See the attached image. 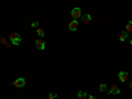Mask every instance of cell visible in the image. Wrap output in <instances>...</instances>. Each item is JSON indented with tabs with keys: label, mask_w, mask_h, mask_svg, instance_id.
<instances>
[{
	"label": "cell",
	"mask_w": 132,
	"mask_h": 99,
	"mask_svg": "<svg viewBox=\"0 0 132 99\" xmlns=\"http://www.w3.org/2000/svg\"><path fill=\"white\" fill-rule=\"evenodd\" d=\"M36 32H37V35L40 36V38H44V37H45V30H44L42 28H38Z\"/></svg>",
	"instance_id": "cell-11"
},
{
	"label": "cell",
	"mask_w": 132,
	"mask_h": 99,
	"mask_svg": "<svg viewBox=\"0 0 132 99\" xmlns=\"http://www.w3.org/2000/svg\"><path fill=\"white\" fill-rule=\"evenodd\" d=\"M78 29V20H71L70 23H69V30L74 32Z\"/></svg>",
	"instance_id": "cell-7"
},
{
	"label": "cell",
	"mask_w": 132,
	"mask_h": 99,
	"mask_svg": "<svg viewBox=\"0 0 132 99\" xmlns=\"http://www.w3.org/2000/svg\"><path fill=\"white\" fill-rule=\"evenodd\" d=\"M129 42H131V45H132V38H131V41H129Z\"/></svg>",
	"instance_id": "cell-19"
},
{
	"label": "cell",
	"mask_w": 132,
	"mask_h": 99,
	"mask_svg": "<svg viewBox=\"0 0 132 99\" xmlns=\"http://www.w3.org/2000/svg\"><path fill=\"white\" fill-rule=\"evenodd\" d=\"M9 41H11V44H12V45L19 46L20 42H21V36L19 35V33L13 32V33H11V35H9Z\"/></svg>",
	"instance_id": "cell-1"
},
{
	"label": "cell",
	"mask_w": 132,
	"mask_h": 99,
	"mask_svg": "<svg viewBox=\"0 0 132 99\" xmlns=\"http://www.w3.org/2000/svg\"><path fill=\"white\" fill-rule=\"evenodd\" d=\"M99 90H101V91H106V90H107V86H106L104 83H102L101 86H99Z\"/></svg>",
	"instance_id": "cell-15"
},
{
	"label": "cell",
	"mask_w": 132,
	"mask_h": 99,
	"mask_svg": "<svg viewBox=\"0 0 132 99\" xmlns=\"http://www.w3.org/2000/svg\"><path fill=\"white\" fill-rule=\"evenodd\" d=\"M30 27H32V28H37V27H38V21H33V23L30 24Z\"/></svg>",
	"instance_id": "cell-16"
},
{
	"label": "cell",
	"mask_w": 132,
	"mask_h": 99,
	"mask_svg": "<svg viewBox=\"0 0 132 99\" xmlns=\"http://www.w3.org/2000/svg\"><path fill=\"white\" fill-rule=\"evenodd\" d=\"M126 32L128 33V35H129V33H132V21H129V23L126 25Z\"/></svg>",
	"instance_id": "cell-12"
},
{
	"label": "cell",
	"mask_w": 132,
	"mask_h": 99,
	"mask_svg": "<svg viewBox=\"0 0 132 99\" xmlns=\"http://www.w3.org/2000/svg\"><path fill=\"white\" fill-rule=\"evenodd\" d=\"M25 83H27V82H25L24 78H17V79L12 83V86L16 87V89H21V87H24V86H25Z\"/></svg>",
	"instance_id": "cell-4"
},
{
	"label": "cell",
	"mask_w": 132,
	"mask_h": 99,
	"mask_svg": "<svg viewBox=\"0 0 132 99\" xmlns=\"http://www.w3.org/2000/svg\"><path fill=\"white\" fill-rule=\"evenodd\" d=\"M81 16H82V11H81V8H79V7L73 8V11H71V17H73L74 20H78V19H81Z\"/></svg>",
	"instance_id": "cell-3"
},
{
	"label": "cell",
	"mask_w": 132,
	"mask_h": 99,
	"mask_svg": "<svg viewBox=\"0 0 132 99\" xmlns=\"http://www.w3.org/2000/svg\"><path fill=\"white\" fill-rule=\"evenodd\" d=\"M120 93H122V90L119 89L118 85H111V87H110V90L107 91L108 95H119Z\"/></svg>",
	"instance_id": "cell-2"
},
{
	"label": "cell",
	"mask_w": 132,
	"mask_h": 99,
	"mask_svg": "<svg viewBox=\"0 0 132 99\" xmlns=\"http://www.w3.org/2000/svg\"><path fill=\"white\" fill-rule=\"evenodd\" d=\"M77 96H78V99H86V98H87V93L79 90L78 93H77Z\"/></svg>",
	"instance_id": "cell-10"
},
{
	"label": "cell",
	"mask_w": 132,
	"mask_h": 99,
	"mask_svg": "<svg viewBox=\"0 0 132 99\" xmlns=\"http://www.w3.org/2000/svg\"><path fill=\"white\" fill-rule=\"evenodd\" d=\"M126 40H128V33H127V32H122V33H119V41L124 42Z\"/></svg>",
	"instance_id": "cell-9"
},
{
	"label": "cell",
	"mask_w": 132,
	"mask_h": 99,
	"mask_svg": "<svg viewBox=\"0 0 132 99\" xmlns=\"http://www.w3.org/2000/svg\"><path fill=\"white\" fill-rule=\"evenodd\" d=\"M35 45H36V48H37V49H40V50H45V40H42V38L36 40Z\"/></svg>",
	"instance_id": "cell-6"
},
{
	"label": "cell",
	"mask_w": 132,
	"mask_h": 99,
	"mask_svg": "<svg viewBox=\"0 0 132 99\" xmlns=\"http://www.w3.org/2000/svg\"><path fill=\"white\" fill-rule=\"evenodd\" d=\"M82 23H83L85 25H87V24H90V23H91V15H90V13H87V15H85V16H83V20H82Z\"/></svg>",
	"instance_id": "cell-8"
},
{
	"label": "cell",
	"mask_w": 132,
	"mask_h": 99,
	"mask_svg": "<svg viewBox=\"0 0 132 99\" xmlns=\"http://www.w3.org/2000/svg\"><path fill=\"white\" fill-rule=\"evenodd\" d=\"M86 99H96V98H95L94 95H87V98H86Z\"/></svg>",
	"instance_id": "cell-17"
},
{
	"label": "cell",
	"mask_w": 132,
	"mask_h": 99,
	"mask_svg": "<svg viewBox=\"0 0 132 99\" xmlns=\"http://www.w3.org/2000/svg\"><path fill=\"white\" fill-rule=\"evenodd\" d=\"M0 44H3V45H5V46H9V44L7 42V40L4 37H0Z\"/></svg>",
	"instance_id": "cell-14"
},
{
	"label": "cell",
	"mask_w": 132,
	"mask_h": 99,
	"mask_svg": "<svg viewBox=\"0 0 132 99\" xmlns=\"http://www.w3.org/2000/svg\"><path fill=\"white\" fill-rule=\"evenodd\" d=\"M128 89H132V81L128 83Z\"/></svg>",
	"instance_id": "cell-18"
},
{
	"label": "cell",
	"mask_w": 132,
	"mask_h": 99,
	"mask_svg": "<svg viewBox=\"0 0 132 99\" xmlns=\"http://www.w3.org/2000/svg\"><path fill=\"white\" fill-rule=\"evenodd\" d=\"M57 93H49V95H48V98L46 99H57Z\"/></svg>",
	"instance_id": "cell-13"
},
{
	"label": "cell",
	"mask_w": 132,
	"mask_h": 99,
	"mask_svg": "<svg viewBox=\"0 0 132 99\" xmlns=\"http://www.w3.org/2000/svg\"><path fill=\"white\" fill-rule=\"evenodd\" d=\"M118 77H119L120 82H128V79H129V75H128L127 71H119Z\"/></svg>",
	"instance_id": "cell-5"
}]
</instances>
